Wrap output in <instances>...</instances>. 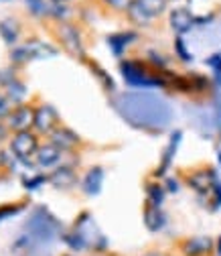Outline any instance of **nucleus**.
I'll list each match as a JSON object with an SVG mask.
<instances>
[{
    "label": "nucleus",
    "mask_w": 221,
    "mask_h": 256,
    "mask_svg": "<svg viewBox=\"0 0 221 256\" xmlns=\"http://www.w3.org/2000/svg\"><path fill=\"white\" fill-rule=\"evenodd\" d=\"M61 154L63 150H59L55 144L47 142V144H41L37 154H35V163L43 169H51V167H59V161H61Z\"/></svg>",
    "instance_id": "12"
},
{
    "label": "nucleus",
    "mask_w": 221,
    "mask_h": 256,
    "mask_svg": "<svg viewBox=\"0 0 221 256\" xmlns=\"http://www.w3.org/2000/svg\"><path fill=\"white\" fill-rule=\"evenodd\" d=\"M128 16L136 22V24H148L150 20H152V16L140 6V2L138 0H134V2L130 4V8H128Z\"/></svg>",
    "instance_id": "21"
},
{
    "label": "nucleus",
    "mask_w": 221,
    "mask_h": 256,
    "mask_svg": "<svg viewBox=\"0 0 221 256\" xmlns=\"http://www.w3.org/2000/svg\"><path fill=\"white\" fill-rule=\"evenodd\" d=\"M20 210H22V204H14V206H2V208H0V220L10 218V216L18 214Z\"/></svg>",
    "instance_id": "29"
},
{
    "label": "nucleus",
    "mask_w": 221,
    "mask_h": 256,
    "mask_svg": "<svg viewBox=\"0 0 221 256\" xmlns=\"http://www.w3.org/2000/svg\"><path fill=\"white\" fill-rule=\"evenodd\" d=\"M217 175H215V169L211 167H203V169H197L193 171L191 175H187V185L191 187L195 194L199 196H209L211 189L217 185Z\"/></svg>",
    "instance_id": "6"
},
{
    "label": "nucleus",
    "mask_w": 221,
    "mask_h": 256,
    "mask_svg": "<svg viewBox=\"0 0 221 256\" xmlns=\"http://www.w3.org/2000/svg\"><path fill=\"white\" fill-rule=\"evenodd\" d=\"M181 256H213L215 240L211 236H191L179 242Z\"/></svg>",
    "instance_id": "5"
},
{
    "label": "nucleus",
    "mask_w": 221,
    "mask_h": 256,
    "mask_svg": "<svg viewBox=\"0 0 221 256\" xmlns=\"http://www.w3.org/2000/svg\"><path fill=\"white\" fill-rule=\"evenodd\" d=\"M207 66H211L215 70V80L221 82V55H211L207 59Z\"/></svg>",
    "instance_id": "28"
},
{
    "label": "nucleus",
    "mask_w": 221,
    "mask_h": 256,
    "mask_svg": "<svg viewBox=\"0 0 221 256\" xmlns=\"http://www.w3.org/2000/svg\"><path fill=\"white\" fill-rule=\"evenodd\" d=\"M10 152L14 154V158H18V161H28L33 154H37L39 150V138L37 134L33 132H14L10 136Z\"/></svg>",
    "instance_id": "4"
},
{
    "label": "nucleus",
    "mask_w": 221,
    "mask_h": 256,
    "mask_svg": "<svg viewBox=\"0 0 221 256\" xmlns=\"http://www.w3.org/2000/svg\"><path fill=\"white\" fill-rule=\"evenodd\" d=\"M102 185H104V169L100 165L87 169V173L83 175V194L89 198L98 196L102 191Z\"/></svg>",
    "instance_id": "13"
},
{
    "label": "nucleus",
    "mask_w": 221,
    "mask_h": 256,
    "mask_svg": "<svg viewBox=\"0 0 221 256\" xmlns=\"http://www.w3.org/2000/svg\"><path fill=\"white\" fill-rule=\"evenodd\" d=\"M87 66H89V70H91L93 74L98 76V80L102 82V86H104L108 92H114V90H116V84H114V80L110 78V74H108V72H104V70H102L100 66H96L93 61H87Z\"/></svg>",
    "instance_id": "22"
},
{
    "label": "nucleus",
    "mask_w": 221,
    "mask_h": 256,
    "mask_svg": "<svg viewBox=\"0 0 221 256\" xmlns=\"http://www.w3.org/2000/svg\"><path fill=\"white\" fill-rule=\"evenodd\" d=\"M65 256H71V254H65Z\"/></svg>",
    "instance_id": "38"
},
{
    "label": "nucleus",
    "mask_w": 221,
    "mask_h": 256,
    "mask_svg": "<svg viewBox=\"0 0 221 256\" xmlns=\"http://www.w3.org/2000/svg\"><path fill=\"white\" fill-rule=\"evenodd\" d=\"M211 202H209V206H211V210L215 212V210H219L221 208V183H217L213 189H211Z\"/></svg>",
    "instance_id": "27"
},
{
    "label": "nucleus",
    "mask_w": 221,
    "mask_h": 256,
    "mask_svg": "<svg viewBox=\"0 0 221 256\" xmlns=\"http://www.w3.org/2000/svg\"><path fill=\"white\" fill-rule=\"evenodd\" d=\"M63 240H65V244L71 248V250H75V252H79V250H85V248H89V242H87V238L77 230V228H73L71 232H67L65 236H63Z\"/></svg>",
    "instance_id": "18"
},
{
    "label": "nucleus",
    "mask_w": 221,
    "mask_h": 256,
    "mask_svg": "<svg viewBox=\"0 0 221 256\" xmlns=\"http://www.w3.org/2000/svg\"><path fill=\"white\" fill-rule=\"evenodd\" d=\"M165 189L169 191V194H177V191H179V183L173 177H167L165 179Z\"/></svg>",
    "instance_id": "33"
},
{
    "label": "nucleus",
    "mask_w": 221,
    "mask_h": 256,
    "mask_svg": "<svg viewBox=\"0 0 221 256\" xmlns=\"http://www.w3.org/2000/svg\"><path fill=\"white\" fill-rule=\"evenodd\" d=\"M175 51H177V55L183 59V61H193V57H191V53L187 51V47H185V41H183V37H177L175 39Z\"/></svg>",
    "instance_id": "26"
},
{
    "label": "nucleus",
    "mask_w": 221,
    "mask_h": 256,
    "mask_svg": "<svg viewBox=\"0 0 221 256\" xmlns=\"http://www.w3.org/2000/svg\"><path fill=\"white\" fill-rule=\"evenodd\" d=\"M136 33L134 30H126V33H116V35H110L108 37V43H110V49L116 57H120L124 53V49L128 47L132 41H136Z\"/></svg>",
    "instance_id": "16"
},
{
    "label": "nucleus",
    "mask_w": 221,
    "mask_h": 256,
    "mask_svg": "<svg viewBox=\"0 0 221 256\" xmlns=\"http://www.w3.org/2000/svg\"><path fill=\"white\" fill-rule=\"evenodd\" d=\"M146 198H148V206H154V208H161L165 198H167V189L159 183H148L146 185Z\"/></svg>",
    "instance_id": "17"
},
{
    "label": "nucleus",
    "mask_w": 221,
    "mask_h": 256,
    "mask_svg": "<svg viewBox=\"0 0 221 256\" xmlns=\"http://www.w3.org/2000/svg\"><path fill=\"white\" fill-rule=\"evenodd\" d=\"M106 2L116 10H128L134 0H106Z\"/></svg>",
    "instance_id": "31"
},
{
    "label": "nucleus",
    "mask_w": 221,
    "mask_h": 256,
    "mask_svg": "<svg viewBox=\"0 0 221 256\" xmlns=\"http://www.w3.org/2000/svg\"><path fill=\"white\" fill-rule=\"evenodd\" d=\"M0 35H2V39L8 43V45H14L16 39H18V24L12 20V18H6L0 22Z\"/></svg>",
    "instance_id": "19"
},
{
    "label": "nucleus",
    "mask_w": 221,
    "mask_h": 256,
    "mask_svg": "<svg viewBox=\"0 0 221 256\" xmlns=\"http://www.w3.org/2000/svg\"><path fill=\"white\" fill-rule=\"evenodd\" d=\"M51 2H55V4H67L69 0H51Z\"/></svg>",
    "instance_id": "35"
},
{
    "label": "nucleus",
    "mask_w": 221,
    "mask_h": 256,
    "mask_svg": "<svg viewBox=\"0 0 221 256\" xmlns=\"http://www.w3.org/2000/svg\"><path fill=\"white\" fill-rule=\"evenodd\" d=\"M215 254L221 256V234H219V238L215 240Z\"/></svg>",
    "instance_id": "34"
},
{
    "label": "nucleus",
    "mask_w": 221,
    "mask_h": 256,
    "mask_svg": "<svg viewBox=\"0 0 221 256\" xmlns=\"http://www.w3.org/2000/svg\"><path fill=\"white\" fill-rule=\"evenodd\" d=\"M181 138H183V132H181V130H175V132H173V136H171V140H169L167 150L163 152L161 165L156 167V171H154V177H165L167 169H169V167H171V163H173V156H175V152H177V148H179Z\"/></svg>",
    "instance_id": "14"
},
{
    "label": "nucleus",
    "mask_w": 221,
    "mask_h": 256,
    "mask_svg": "<svg viewBox=\"0 0 221 256\" xmlns=\"http://www.w3.org/2000/svg\"><path fill=\"white\" fill-rule=\"evenodd\" d=\"M47 14H51V16H55V18H59L61 22H65V20L69 18L71 10H69L65 4H55V2H51V6H49V12H47Z\"/></svg>",
    "instance_id": "23"
},
{
    "label": "nucleus",
    "mask_w": 221,
    "mask_h": 256,
    "mask_svg": "<svg viewBox=\"0 0 221 256\" xmlns=\"http://www.w3.org/2000/svg\"><path fill=\"white\" fill-rule=\"evenodd\" d=\"M6 126L10 128L12 132H28L30 128L35 126V106L20 104L6 118Z\"/></svg>",
    "instance_id": "8"
},
{
    "label": "nucleus",
    "mask_w": 221,
    "mask_h": 256,
    "mask_svg": "<svg viewBox=\"0 0 221 256\" xmlns=\"http://www.w3.org/2000/svg\"><path fill=\"white\" fill-rule=\"evenodd\" d=\"M55 35H57L59 43L63 45V49H65L69 55L79 57V59L85 57L81 35H79V30H77L73 24H69V22H59V26H57V30H55Z\"/></svg>",
    "instance_id": "2"
},
{
    "label": "nucleus",
    "mask_w": 221,
    "mask_h": 256,
    "mask_svg": "<svg viewBox=\"0 0 221 256\" xmlns=\"http://www.w3.org/2000/svg\"><path fill=\"white\" fill-rule=\"evenodd\" d=\"M49 142L55 144L63 152H71V150L81 146L79 134L75 130H71V128H67V126H57L55 130L49 134Z\"/></svg>",
    "instance_id": "9"
},
{
    "label": "nucleus",
    "mask_w": 221,
    "mask_h": 256,
    "mask_svg": "<svg viewBox=\"0 0 221 256\" xmlns=\"http://www.w3.org/2000/svg\"><path fill=\"white\" fill-rule=\"evenodd\" d=\"M57 49H53L51 45L47 43H41V41H28L26 45H18L10 51V59L14 63H28L33 59H41V57H51L55 55Z\"/></svg>",
    "instance_id": "3"
},
{
    "label": "nucleus",
    "mask_w": 221,
    "mask_h": 256,
    "mask_svg": "<svg viewBox=\"0 0 221 256\" xmlns=\"http://www.w3.org/2000/svg\"><path fill=\"white\" fill-rule=\"evenodd\" d=\"M10 100H8V96H2L0 94V120L2 118H8L10 116Z\"/></svg>",
    "instance_id": "30"
},
{
    "label": "nucleus",
    "mask_w": 221,
    "mask_h": 256,
    "mask_svg": "<svg viewBox=\"0 0 221 256\" xmlns=\"http://www.w3.org/2000/svg\"><path fill=\"white\" fill-rule=\"evenodd\" d=\"M2 138H4V126L0 124V140H2Z\"/></svg>",
    "instance_id": "36"
},
{
    "label": "nucleus",
    "mask_w": 221,
    "mask_h": 256,
    "mask_svg": "<svg viewBox=\"0 0 221 256\" xmlns=\"http://www.w3.org/2000/svg\"><path fill=\"white\" fill-rule=\"evenodd\" d=\"M26 6L33 14H47L49 6L45 4V0H26Z\"/></svg>",
    "instance_id": "25"
},
{
    "label": "nucleus",
    "mask_w": 221,
    "mask_h": 256,
    "mask_svg": "<svg viewBox=\"0 0 221 256\" xmlns=\"http://www.w3.org/2000/svg\"><path fill=\"white\" fill-rule=\"evenodd\" d=\"M47 181L55 187V189H71L77 183V173L73 167L69 165H59L51 171V175L47 177Z\"/></svg>",
    "instance_id": "10"
},
{
    "label": "nucleus",
    "mask_w": 221,
    "mask_h": 256,
    "mask_svg": "<svg viewBox=\"0 0 221 256\" xmlns=\"http://www.w3.org/2000/svg\"><path fill=\"white\" fill-rule=\"evenodd\" d=\"M47 181V177H43V175H37V177H33V179H24L22 183H24V187L30 191V189H35V187H39L41 183H45Z\"/></svg>",
    "instance_id": "32"
},
{
    "label": "nucleus",
    "mask_w": 221,
    "mask_h": 256,
    "mask_svg": "<svg viewBox=\"0 0 221 256\" xmlns=\"http://www.w3.org/2000/svg\"><path fill=\"white\" fill-rule=\"evenodd\" d=\"M144 226L148 232H161L165 226H167V216L161 208H154V206H148L146 204V210H144Z\"/></svg>",
    "instance_id": "15"
},
{
    "label": "nucleus",
    "mask_w": 221,
    "mask_h": 256,
    "mask_svg": "<svg viewBox=\"0 0 221 256\" xmlns=\"http://www.w3.org/2000/svg\"><path fill=\"white\" fill-rule=\"evenodd\" d=\"M93 256H110V254H108V252H96Z\"/></svg>",
    "instance_id": "37"
},
{
    "label": "nucleus",
    "mask_w": 221,
    "mask_h": 256,
    "mask_svg": "<svg viewBox=\"0 0 221 256\" xmlns=\"http://www.w3.org/2000/svg\"><path fill=\"white\" fill-rule=\"evenodd\" d=\"M169 22H171V28L181 37V35L189 33V30L195 26L197 18L191 14V10H189V8H175V10L169 14Z\"/></svg>",
    "instance_id": "11"
},
{
    "label": "nucleus",
    "mask_w": 221,
    "mask_h": 256,
    "mask_svg": "<svg viewBox=\"0 0 221 256\" xmlns=\"http://www.w3.org/2000/svg\"><path fill=\"white\" fill-rule=\"evenodd\" d=\"M138 2H140V6L154 18V16H161V14L165 12L169 0H138Z\"/></svg>",
    "instance_id": "20"
},
{
    "label": "nucleus",
    "mask_w": 221,
    "mask_h": 256,
    "mask_svg": "<svg viewBox=\"0 0 221 256\" xmlns=\"http://www.w3.org/2000/svg\"><path fill=\"white\" fill-rule=\"evenodd\" d=\"M59 126V114L51 104H39L35 108V132L49 136L55 128Z\"/></svg>",
    "instance_id": "7"
},
{
    "label": "nucleus",
    "mask_w": 221,
    "mask_h": 256,
    "mask_svg": "<svg viewBox=\"0 0 221 256\" xmlns=\"http://www.w3.org/2000/svg\"><path fill=\"white\" fill-rule=\"evenodd\" d=\"M6 92H8V100L10 102H20L22 98H24V86L16 80L14 84H10L8 88H6Z\"/></svg>",
    "instance_id": "24"
},
{
    "label": "nucleus",
    "mask_w": 221,
    "mask_h": 256,
    "mask_svg": "<svg viewBox=\"0 0 221 256\" xmlns=\"http://www.w3.org/2000/svg\"><path fill=\"white\" fill-rule=\"evenodd\" d=\"M120 72L134 88H165L163 72H156L150 63H144L142 59H126L120 63Z\"/></svg>",
    "instance_id": "1"
}]
</instances>
